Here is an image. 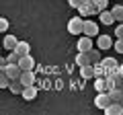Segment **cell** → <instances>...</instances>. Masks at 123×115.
Listing matches in <instances>:
<instances>
[{
  "label": "cell",
  "mask_w": 123,
  "mask_h": 115,
  "mask_svg": "<svg viewBox=\"0 0 123 115\" xmlns=\"http://www.w3.org/2000/svg\"><path fill=\"white\" fill-rule=\"evenodd\" d=\"M2 72H4L10 80H21L23 68L18 66V64H4V66H2Z\"/></svg>",
  "instance_id": "cell-1"
},
{
  "label": "cell",
  "mask_w": 123,
  "mask_h": 115,
  "mask_svg": "<svg viewBox=\"0 0 123 115\" xmlns=\"http://www.w3.org/2000/svg\"><path fill=\"white\" fill-rule=\"evenodd\" d=\"M68 33H72V35L84 33V21L80 17H72L70 21H68Z\"/></svg>",
  "instance_id": "cell-2"
},
{
  "label": "cell",
  "mask_w": 123,
  "mask_h": 115,
  "mask_svg": "<svg viewBox=\"0 0 123 115\" xmlns=\"http://www.w3.org/2000/svg\"><path fill=\"white\" fill-rule=\"evenodd\" d=\"M78 13L82 14V17H88V14H94V13H101V10L94 6V2L92 0H84L82 4L78 6Z\"/></svg>",
  "instance_id": "cell-3"
},
{
  "label": "cell",
  "mask_w": 123,
  "mask_h": 115,
  "mask_svg": "<svg viewBox=\"0 0 123 115\" xmlns=\"http://www.w3.org/2000/svg\"><path fill=\"white\" fill-rule=\"evenodd\" d=\"M111 95L109 93H98L97 97H94V107H98V109H105V107L111 105Z\"/></svg>",
  "instance_id": "cell-4"
},
{
  "label": "cell",
  "mask_w": 123,
  "mask_h": 115,
  "mask_svg": "<svg viewBox=\"0 0 123 115\" xmlns=\"http://www.w3.org/2000/svg\"><path fill=\"white\" fill-rule=\"evenodd\" d=\"M103 111H105L107 115H121L123 113V105H121V101H113L109 107H105Z\"/></svg>",
  "instance_id": "cell-5"
},
{
  "label": "cell",
  "mask_w": 123,
  "mask_h": 115,
  "mask_svg": "<svg viewBox=\"0 0 123 115\" xmlns=\"http://www.w3.org/2000/svg\"><path fill=\"white\" fill-rule=\"evenodd\" d=\"M90 49H92V37L82 35L78 39V51H90Z\"/></svg>",
  "instance_id": "cell-6"
},
{
  "label": "cell",
  "mask_w": 123,
  "mask_h": 115,
  "mask_svg": "<svg viewBox=\"0 0 123 115\" xmlns=\"http://www.w3.org/2000/svg\"><path fill=\"white\" fill-rule=\"evenodd\" d=\"M84 35L98 37V25H94L92 21H84Z\"/></svg>",
  "instance_id": "cell-7"
},
{
  "label": "cell",
  "mask_w": 123,
  "mask_h": 115,
  "mask_svg": "<svg viewBox=\"0 0 123 115\" xmlns=\"http://www.w3.org/2000/svg\"><path fill=\"white\" fill-rule=\"evenodd\" d=\"M80 74H82V78H97V70H94V66H90V64H86V66H80Z\"/></svg>",
  "instance_id": "cell-8"
},
{
  "label": "cell",
  "mask_w": 123,
  "mask_h": 115,
  "mask_svg": "<svg viewBox=\"0 0 123 115\" xmlns=\"http://www.w3.org/2000/svg\"><path fill=\"white\" fill-rule=\"evenodd\" d=\"M18 66H21L23 70H33V68H35V60L31 58V53L29 56H23L21 60H18Z\"/></svg>",
  "instance_id": "cell-9"
},
{
  "label": "cell",
  "mask_w": 123,
  "mask_h": 115,
  "mask_svg": "<svg viewBox=\"0 0 123 115\" xmlns=\"http://www.w3.org/2000/svg\"><path fill=\"white\" fill-rule=\"evenodd\" d=\"M94 90H98V93H109V82H107V78L97 76V80H94Z\"/></svg>",
  "instance_id": "cell-10"
},
{
  "label": "cell",
  "mask_w": 123,
  "mask_h": 115,
  "mask_svg": "<svg viewBox=\"0 0 123 115\" xmlns=\"http://www.w3.org/2000/svg\"><path fill=\"white\" fill-rule=\"evenodd\" d=\"M90 60H92L90 51H78V56H76V64H78V68H80V66H86V64H90Z\"/></svg>",
  "instance_id": "cell-11"
},
{
  "label": "cell",
  "mask_w": 123,
  "mask_h": 115,
  "mask_svg": "<svg viewBox=\"0 0 123 115\" xmlns=\"http://www.w3.org/2000/svg\"><path fill=\"white\" fill-rule=\"evenodd\" d=\"M14 51L18 53V56H29L31 53V45H29V41H18L17 43V47H14Z\"/></svg>",
  "instance_id": "cell-12"
},
{
  "label": "cell",
  "mask_w": 123,
  "mask_h": 115,
  "mask_svg": "<svg viewBox=\"0 0 123 115\" xmlns=\"http://www.w3.org/2000/svg\"><path fill=\"white\" fill-rule=\"evenodd\" d=\"M35 97H37L35 84H29V86H25V89H23V99H25V101H33Z\"/></svg>",
  "instance_id": "cell-13"
},
{
  "label": "cell",
  "mask_w": 123,
  "mask_h": 115,
  "mask_svg": "<svg viewBox=\"0 0 123 115\" xmlns=\"http://www.w3.org/2000/svg\"><path fill=\"white\" fill-rule=\"evenodd\" d=\"M21 82L25 84V86H29V84H35V74H33V70H23V74H21Z\"/></svg>",
  "instance_id": "cell-14"
},
{
  "label": "cell",
  "mask_w": 123,
  "mask_h": 115,
  "mask_svg": "<svg viewBox=\"0 0 123 115\" xmlns=\"http://www.w3.org/2000/svg\"><path fill=\"white\" fill-rule=\"evenodd\" d=\"M98 14H101V23H103V25H109V27H111L115 21H117L115 14L111 13V10H103V13H98Z\"/></svg>",
  "instance_id": "cell-15"
},
{
  "label": "cell",
  "mask_w": 123,
  "mask_h": 115,
  "mask_svg": "<svg viewBox=\"0 0 123 115\" xmlns=\"http://www.w3.org/2000/svg\"><path fill=\"white\" fill-rule=\"evenodd\" d=\"M111 37L109 35H98V39H97V45H98V49H111Z\"/></svg>",
  "instance_id": "cell-16"
},
{
  "label": "cell",
  "mask_w": 123,
  "mask_h": 115,
  "mask_svg": "<svg viewBox=\"0 0 123 115\" xmlns=\"http://www.w3.org/2000/svg\"><path fill=\"white\" fill-rule=\"evenodd\" d=\"M23 89H25V84H23L21 80H12L10 86H8V90H10L12 95H23Z\"/></svg>",
  "instance_id": "cell-17"
},
{
  "label": "cell",
  "mask_w": 123,
  "mask_h": 115,
  "mask_svg": "<svg viewBox=\"0 0 123 115\" xmlns=\"http://www.w3.org/2000/svg\"><path fill=\"white\" fill-rule=\"evenodd\" d=\"M17 43H18V39H17L14 35H6V37H4V47H6V49H10V51H14Z\"/></svg>",
  "instance_id": "cell-18"
},
{
  "label": "cell",
  "mask_w": 123,
  "mask_h": 115,
  "mask_svg": "<svg viewBox=\"0 0 123 115\" xmlns=\"http://www.w3.org/2000/svg\"><path fill=\"white\" fill-rule=\"evenodd\" d=\"M109 95H111V101H123V89H121V86H115V89H111Z\"/></svg>",
  "instance_id": "cell-19"
},
{
  "label": "cell",
  "mask_w": 123,
  "mask_h": 115,
  "mask_svg": "<svg viewBox=\"0 0 123 115\" xmlns=\"http://www.w3.org/2000/svg\"><path fill=\"white\" fill-rule=\"evenodd\" d=\"M111 13L115 14V19H117V21H121V23H123V4L113 6V8H111Z\"/></svg>",
  "instance_id": "cell-20"
},
{
  "label": "cell",
  "mask_w": 123,
  "mask_h": 115,
  "mask_svg": "<svg viewBox=\"0 0 123 115\" xmlns=\"http://www.w3.org/2000/svg\"><path fill=\"white\" fill-rule=\"evenodd\" d=\"M103 66H105L107 70H113V68H117V60H115V58H105V60H103Z\"/></svg>",
  "instance_id": "cell-21"
},
{
  "label": "cell",
  "mask_w": 123,
  "mask_h": 115,
  "mask_svg": "<svg viewBox=\"0 0 123 115\" xmlns=\"http://www.w3.org/2000/svg\"><path fill=\"white\" fill-rule=\"evenodd\" d=\"M10 82H12V80H10L8 76H6L4 72H2V74H0V86H2V89H8V86H10Z\"/></svg>",
  "instance_id": "cell-22"
},
{
  "label": "cell",
  "mask_w": 123,
  "mask_h": 115,
  "mask_svg": "<svg viewBox=\"0 0 123 115\" xmlns=\"http://www.w3.org/2000/svg\"><path fill=\"white\" fill-rule=\"evenodd\" d=\"M92 2H94V6H97V8L101 10V13L107 8V6H109V0H92Z\"/></svg>",
  "instance_id": "cell-23"
},
{
  "label": "cell",
  "mask_w": 123,
  "mask_h": 115,
  "mask_svg": "<svg viewBox=\"0 0 123 115\" xmlns=\"http://www.w3.org/2000/svg\"><path fill=\"white\" fill-rule=\"evenodd\" d=\"M18 60H21V56H18L17 51H12L8 58H6V62H8V64H18Z\"/></svg>",
  "instance_id": "cell-24"
},
{
  "label": "cell",
  "mask_w": 123,
  "mask_h": 115,
  "mask_svg": "<svg viewBox=\"0 0 123 115\" xmlns=\"http://www.w3.org/2000/svg\"><path fill=\"white\" fill-rule=\"evenodd\" d=\"M115 51L123 53V39H121V37H117V41H115Z\"/></svg>",
  "instance_id": "cell-25"
},
{
  "label": "cell",
  "mask_w": 123,
  "mask_h": 115,
  "mask_svg": "<svg viewBox=\"0 0 123 115\" xmlns=\"http://www.w3.org/2000/svg\"><path fill=\"white\" fill-rule=\"evenodd\" d=\"M82 2H84V0H68V4H70L72 8H78V6L82 4Z\"/></svg>",
  "instance_id": "cell-26"
},
{
  "label": "cell",
  "mask_w": 123,
  "mask_h": 115,
  "mask_svg": "<svg viewBox=\"0 0 123 115\" xmlns=\"http://www.w3.org/2000/svg\"><path fill=\"white\" fill-rule=\"evenodd\" d=\"M115 35L123 39V25H117V29H115Z\"/></svg>",
  "instance_id": "cell-27"
},
{
  "label": "cell",
  "mask_w": 123,
  "mask_h": 115,
  "mask_svg": "<svg viewBox=\"0 0 123 115\" xmlns=\"http://www.w3.org/2000/svg\"><path fill=\"white\" fill-rule=\"evenodd\" d=\"M0 29H2V31H6V29H8V21H6V19H2V21H0Z\"/></svg>",
  "instance_id": "cell-28"
},
{
  "label": "cell",
  "mask_w": 123,
  "mask_h": 115,
  "mask_svg": "<svg viewBox=\"0 0 123 115\" xmlns=\"http://www.w3.org/2000/svg\"><path fill=\"white\" fill-rule=\"evenodd\" d=\"M90 56H92V60H94V62H97L98 58H101V53H98V51H94V49H90Z\"/></svg>",
  "instance_id": "cell-29"
},
{
  "label": "cell",
  "mask_w": 123,
  "mask_h": 115,
  "mask_svg": "<svg viewBox=\"0 0 123 115\" xmlns=\"http://www.w3.org/2000/svg\"><path fill=\"white\" fill-rule=\"evenodd\" d=\"M119 74H121V76H123V66H119Z\"/></svg>",
  "instance_id": "cell-30"
},
{
  "label": "cell",
  "mask_w": 123,
  "mask_h": 115,
  "mask_svg": "<svg viewBox=\"0 0 123 115\" xmlns=\"http://www.w3.org/2000/svg\"><path fill=\"white\" fill-rule=\"evenodd\" d=\"M121 105H123V101H121Z\"/></svg>",
  "instance_id": "cell-31"
},
{
  "label": "cell",
  "mask_w": 123,
  "mask_h": 115,
  "mask_svg": "<svg viewBox=\"0 0 123 115\" xmlns=\"http://www.w3.org/2000/svg\"><path fill=\"white\" fill-rule=\"evenodd\" d=\"M121 89H123V86H121Z\"/></svg>",
  "instance_id": "cell-32"
}]
</instances>
